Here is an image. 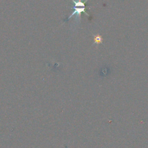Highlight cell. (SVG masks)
<instances>
[{"mask_svg":"<svg viewBox=\"0 0 148 148\" xmlns=\"http://www.w3.org/2000/svg\"><path fill=\"white\" fill-rule=\"evenodd\" d=\"M94 43L99 44V43H102V37H101L100 35H95V36H94Z\"/></svg>","mask_w":148,"mask_h":148,"instance_id":"obj_1","label":"cell"}]
</instances>
